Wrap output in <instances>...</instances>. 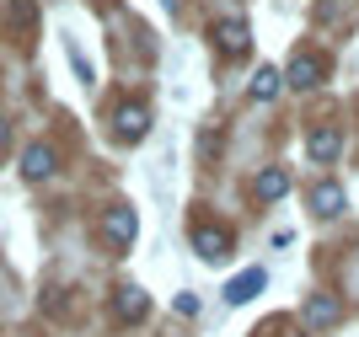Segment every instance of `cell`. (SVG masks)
I'll use <instances>...</instances> for the list:
<instances>
[{"mask_svg": "<svg viewBox=\"0 0 359 337\" xmlns=\"http://www.w3.org/2000/svg\"><path fill=\"white\" fill-rule=\"evenodd\" d=\"M311 209L322 214V220H338V214H344V188H338V182H316L311 188Z\"/></svg>", "mask_w": 359, "mask_h": 337, "instance_id": "cell-11", "label": "cell"}, {"mask_svg": "<svg viewBox=\"0 0 359 337\" xmlns=\"http://www.w3.org/2000/svg\"><path fill=\"white\" fill-rule=\"evenodd\" d=\"M177 316H198V300H194V294H177Z\"/></svg>", "mask_w": 359, "mask_h": 337, "instance_id": "cell-14", "label": "cell"}, {"mask_svg": "<svg viewBox=\"0 0 359 337\" xmlns=\"http://www.w3.org/2000/svg\"><path fill=\"white\" fill-rule=\"evenodd\" d=\"M113 129H118V139H140V134L150 129V113H145V102H123L118 113H113Z\"/></svg>", "mask_w": 359, "mask_h": 337, "instance_id": "cell-8", "label": "cell"}, {"mask_svg": "<svg viewBox=\"0 0 359 337\" xmlns=\"http://www.w3.org/2000/svg\"><path fill=\"white\" fill-rule=\"evenodd\" d=\"M285 81L295 91H316L322 81H327V64H322L316 54H295V59H290V70H285Z\"/></svg>", "mask_w": 359, "mask_h": 337, "instance_id": "cell-2", "label": "cell"}, {"mask_svg": "<svg viewBox=\"0 0 359 337\" xmlns=\"http://www.w3.org/2000/svg\"><path fill=\"white\" fill-rule=\"evenodd\" d=\"M194 247H198L204 263H225V257H231V231L204 220V225H194Z\"/></svg>", "mask_w": 359, "mask_h": 337, "instance_id": "cell-1", "label": "cell"}, {"mask_svg": "<svg viewBox=\"0 0 359 337\" xmlns=\"http://www.w3.org/2000/svg\"><path fill=\"white\" fill-rule=\"evenodd\" d=\"M247 43H252V32H247V22H215V48H220L225 59H236V54H247Z\"/></svg>", "mask_w": 359, "mask_h": 337, "instance_id": "cell-5", "label": "cell"}, {"mask_svg": "<svg viewBox=\"0 0 359 337\" xmlns=\"http://www.w3.org/2000/svg\"><path fill=\"white\" fill-rule=\"evenodd\" d=\"M54 150L48 145H27V156H22V177H27V182H43V177H54Z\"/></svg>", "mask_w": 359, "mask_h": 337, "instance_id": "cell-10", "label": "cell"}, {"mask_svg": "<svg viewBox=\"0 0 359 337\" xmlns=\"http://www.w3.org/2000/svg\"><path fill=\"white\" fill-rule=\"evenodd\" d=\"M263 284H269V273H263V268H247V273H236V279L225 284V300H231V305H247V300H257Z\"/></svg>", "mask_w": 359, "mask_h": 337, "instance_id": "cell-9", "label": "cell"}, {"mask_svg": "<svg viewBox=\"0 0 359 337\" xmlns=\"http://www.w3.org/2000/svg\"><path fill=\"white\" fill-rule=\"evenodd\" d=\"M279 91H285V75L273 70V64H263V70L252 75V97H257V102H273Z\"/></svg>", "mask_w": 359, "mask_h": 337, "instance_id": "cell-12", "label": "cell"}, {"mask_svg": "<svg viewBox=\"0 0 359 337\" xmlns=\"http://www.w3.org/2000/svg\"><path fill=\"white\" fill-rule=\"evenodd\" d=\"M290 193V172L285 166H263V172L252 177V198L257 204H273V198H285Z\"/></svg>", "mask_w": 359, "mask_h": 337, "instance_id": "cell-6", "label": "cell"}, {"mask_svg": "<svg viewBox=\"0 0 359 337\" xmlns=\"http://www.w3.org/2000/svg\"><path fill=\"white\" fill-rule=\"evenodd\" d=\"M102 231H107V241H113V247H129V241L140 235L135 209H129V204H113V209L102 214Z\"/></svg>", "mask_w": 359, "mask_h": 337, "instance_id": "cell-4", "label": "cell"}, {"mask_svg": "<svg viewBox=\"0 0 359 337\" xmlns=\"http://www.w3.org/2000/svg\"><path fill=\"white\" fill-rule=\"evenodd\" d=\"M338 150H344V134H338V129H311V134H306V156H311L316 166L338 161Z\"/></svg>", "mask_w": 359, "mask_h": 337, "instance_id": "cell-7", "label": "cell"}, {"mask_svg": "<svg viewBox=\"0 0 359 337\" xmlns=\"http://www.w3.org/2000/svg\"><path fill=\"white\" fill-rule=\"evenodd\" d=\"M145 310H150V294L135 289V284H123V289L113 294V322L135 326V322H145Z\"/></svg>", "mask_w": 359, "mask_h": 337, "instance_id": "cell-3", "label": "cell"}, {"mask_svg": "<svg viewBox=\"0 0 359 337\" xmlns=\"http://www.w3.org/2000/svg\"><path fill=\"white\" fill-rule=\"evenodd\" d=\"M306 322H311V326H332V322H338V300H327V294L306 300Z\"/></svg>", "mask_w": 359, "mask_h": 337, "instance_id": "cell-13", "label": "cell"}, {"mask_svg": "<svg viewBox=\"0 0 359 337\" xmlns=\"http://www.w3.org/2000/svg\"><path fill=\"white\" fill-rule=\"evenodd\" d=\"M11 145V123H6V118H0V150Z\"/></svg>", "mask_w": 359, "mask_h": 337, "instance_id": "cell-15", "label": "cell"}]
</instances>
